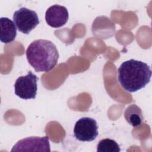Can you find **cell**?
Wrapping results in <instances>:
<instances>
[{"label": "cell", "mask_w": 152, "mask_h": 152, "mask_svg": "<svg viewBox=\"0 0 152 152\" xmlns=\"http://www.w3.org/2000/svg\"><path fill=\"white\" fill-rule=\"evenodd\" d=\"M151 76L149 65L134 59L122 62L118 69V79L121 86L130 93L144 88L150 82Z\"/></svg>", "instance_id": "cell-1"}, {"label": "cell", "mask_w": 152, "mask_h": 152, "mask_svg": "<svg viewBox=\"0 0 152 152\" xmlns=\"http://www.w3.org/2000/svg\"><path fill=\"white\" fill-rule=\"evenodd\" d=\"M26 57L36 72H49L58 64L59 53L55 44L48 40L32 42L26 50Z\"/></svg>", "instance_id": "cell-2"}, {"label": "cell", "mask_w": 152, "mask_h": 152, "mask_svg": "<svg viewBox=\"0 0 152 152\" xmlns=\"http://www.w3.org/2000/svg\"><path fill=\"white\" fill-rule=\"evenodd\" d=\"M37 77L31 71L18 77L14 84L15 95L24 100L35 99L37 90Z\"/></svg>", "instance_id": "cell-3"}, {"label": "cell", "mask_w": 152, "mask_h": 152, "mask_svg": "<svg viewBox=\"0 0 152 152\" xmlns=\"http://www.w3.org/2000/svg\"><path fill=\"white\" fill-rule=\"evenodd\" d=\"M12 19L18 30L26 34H28L39 24L37 13L25 7L15 11Z\"/></svg>", "instance_id": "cell-4"}, {"label": "cell", "mask_w": 152, "mask_h": 152, "mask_svg": "<svg viewBox=\"0 0 152 152\" xmlns=\"http://www.w3.org/2000/svg\"><path fill=\"white\" fill-rule=\"evenodd\" d=\"M99 134L96 121L90 117H83L78 119L74 128V137L81 141H92Z\"/></svg>", "instance_id": "cell-5"}, {"label": "cell", "mask_w": 152, "mask_h": 152, "mask_svg": "<svg viewBox=\"0 0 152 152\" xmlns=\"http://www.w3.org/2000/svg\"><path fill=\"white\" fill-rule=\"evenodd\" d=\"M11 151H45L50 152L49 137H29L19 140Z\"/></svg>", "instance_id": "cell-6"}, {"label": "cell", "mask_w": 152, "mask_h": 152, "mask_svg": "<svg viewBox=\"0 0 152 152\" xmlns=\"http://www.w3.org/2000/svg\"><path fill=\"white\" fill-rule=\"evenodd\" d=\"M69 17L68 11L64 6L53 5L46 11L45 20L47 24L53 28H58L65 25Z\"/></svg>", "instance_id": "cell-7"}, {"label": "cell", "mask_w": 152, "mask_h": 152, "mask_svg": "<svg viewBox=\"0 0 152 152\" xmlns=\"http://www.w3.org/2000/svg\"><path fill=\"white\" fill-rule=\"evenodd\" d=\"M0 40L4 43L13 42L17 35V28L14 23L7 17L0 18Z\"/></svg>", "instance_id": "cell-8"}, {"label": "cell", "mask_w": 152, "mask_h": 152, "mask_svg": "<svg viewBox=\"0 0 152 152\" xmlns=\"http://www.w3.org/2000/svg\"><path fill=\"white\" fill-rule=\"evenodd\" d=\"M124 116L126 121L134 127L139 126L144 119L141 109L135 104H132L126 107Z\"/></svg>", "instance_id": "cell-9"}, {"label": "cell", "mask_w": 152, "mask_h": 152, "mask_svg": "<svg viewBox=\"0 0 152 152\" xmlns=\"http://www.w3.org/2000/svg\"><path fill=\"white\" fill-rule=\"evenodd\" d=\"M120 147L113 140L105 138L100 140L97 145V152H119Z\"/></svg>", "instance_id": "cell-10"}]
</instances>
